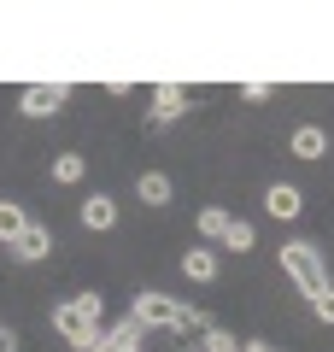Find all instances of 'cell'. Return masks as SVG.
<instances>
[{
  "mask_svg": "<svg viewBox=\"0 0 334 352\" xmlns=\"http://www.w3.org/2000/svg\"><path fill=\"white\" fill-rule=\"evenodd\" d=\"M100 311H106V294H76V300L53 305V329H59L76 352H94L100 340H106L100 335Z\"/></svg>",
  "mask_w": 334,
  "mask_h": 352,
  "instance_id": "obj_1",
  "label": "cell"
},
{
  "mask_svg": "<svg viewBox=\"0 0 334 352\" xmlns=\"http://www.w3.org/2000/svg\"><path fill=\"white\" fill-rule=\"evenodd\" d=\"M282 270H287V282H293L299 294H311V300L334 288V282H329V264H322V252L311 247V241H287V247H282Z\"/></svg>",
  "mask_w": 334,
  "mask_h": 352,
  "instance_id": "obj_2",
  "label": "cell"
},
{
  "mask_svg": "<svg viewBox=\"0 0 334 352\" xmlns=\"http://www.w3.org/2000/svg\"><path fill=\"white\" fill-rule=\"evenodd\" d=\"M135 317L141 329H182L188 323V305H176L170 294H159V288H147V294H135Z\"/></svg>",
  "mask_w": 334,
  "mask_h": 352,
  "instance_id": "obj_3",
  "label": "cell"
},
{
  "mask_svg": "<svg viewBox=\"0 0 334 352\" xmlns=\"http://www.w3.org/2000/svg\"><path fill=\"white\" fill-rule=\"evenodd\" d=\"M65 100H71V88H65V82H30L24 88V112L30 118H53Z\"/></svg>",
  "mask_w": 334,
  "mask_h": 352,
  "instance_id": "obj_4",
  "label": "cell"
},
{
  "mask_svg": "<svg viewBox=\"0 0 334 352\" xmlns=\"http://www.w3.org/2000/svg\"><path fill=\"white\" fill-rule=\"evenodd\" d=\"M264 212H270V217H282V223H287V217H299V212H305V194H299L293 182H276V188L264 194Z\"/></svg>",
  "mask_w": 334,
  "mask_h": 352,
  "instance_id": "obj_5",
  "label": "cell"
},
{
  "mask_svg": "<svg viewBox=\"0 0 334 352\" xmlns=\"http://www.w3.org/2000/svg\"><path fill=\"white\" fill-rule=\"evenodd\" d=\"M182 106H188V88H182V82H159V94H153V124L182 118Z\"/></svg>",
  "mask_w": 334,
  "mask_h": 352,
  "instance_id": "obj_6",
  "label": "cell"
},
{
  "mask_svg": "<svg viewBox=\"0 0 334 352\" xmlns=\"http://www.w3.org/2000/svg\"><path fill=\"white\" fill-rule=\"evenodd\" d=\"M182 276L188 282H211V276H217V252H211V247H188L182 252Z\"/></svg>",
  "mask_w": 334,
  "mask_h": 352,
  "instance_id": "obj_7",
  "label": "cell"
},
{
  "mask_svg": "<svg viewBox=\"0 0 334 352\" xmlns=\"http://www.w3.org/2000/svg\"><path fill=\"white\" fill-rule=\"evenodd\" d=\"M47 247H53V235H47V229H41V223H30L24 235L12 241V258H24V264H36L41 252H47Z\"/></svg>",
  "mask_w": 334,
  "mask_h": 352,
  "instance_id": "obj_8",
  "label": "cell"
},
{
  "mask_svg": "<svg viewBox=\"0 0 334 352\" xmlns=\"http://www.w3.org/2000/svg\"><path fill=\"white\" fill-rule=\"evenodd\" d=\"M24 229H30L24 206H18V200H0V241H6V247H12V241L24 235Z\"/></svg>",
  "mask_w": 334,
  "mask_h": 352,
  "instance_id": "obj_9",
  "label": "cell"
},
{
  "mask_svg": "<svg viewBox=\"0 0 334 352\" xmlns=\"http://www.w3.org/2000/svg\"><path fill=\"white\" fill-rule=\"evenodd\" d=\"M135 188H141V200H147V206H170V176H164V170H141Z\"/></svg>",
  "mask_w": 334,
  "mask_h": 352,
  "instance_id": "obj_10",
  "label": "cell"
},
{
  "mask_svg": "<svg viewBox=\"0 0 334 352\" xmlns=\"http://www.w3.org/2000/svg\"><path fill=\"white\" fill-rule=\"evenodd\" d=\"M322 147H329V135H322L317 124L293 129V159H322Z\"/></svg>",
  "mask_w": 334,
  "mask_h": 352,
  "instance_id": "obj_11",
  "label": "cell"
},
{
  "mask_svg": "<svg viewBox=\"0 0 334 352\" xmlns=\"http://www.w3.org/2000/svg\"><path fill=\"white\" fill-rule=\"evenodd\" d=\"M82 223L88 229H111L118 223V206H111L106 194H94V200H82Z\"/></svg>",
  "mask_w": 334,
  "mask_h": 352,
  "instance_id": "obj_12",
  "label": "cell"
},
{
  "mask_svg": "<svg viewBox=\"0 0 334 352\" xmlns=\"http://www.w3.org/2000/svg\"><path fill=\"white\" fill-rule=\"evenodd\" d=\"M229 223H235V217L223 212V206H205V212H199V235H205V241H223V235H229Z\"/></svg>",
  "mask_w": 334,
  "mask_h": 352,
  "instance_id": "obj_13",
  "label": "cell"
},
{
  "mask_svg": "<svg viewBox=\"0 0 334 352\" xmlns=\"http://www.w3.org/2000/svg\"><path fill=\"white\" fill-rule=\"evenodd\" d=\"M141 335H147V329H141V323H135V317H124V323L111 329V335H106V340H118V346H124V352H141Z\"/></svg>",
  "mask_w": 334,
  "mask_h": 352,
  "instance_id": "obj_14",
  "label": "cell"
},
{
  "mask_svg": "<svg viewBox=\"0 0 334 352\" xmlns=\"http://www.w3.org/2000/svg\"><path fill=\"white\" fill-rule=\"evenodd\" d=\"M82 153H59V159H53V176H59V182H82Z\"/></svg>",
  "mask_w": 334,
  "mask_h": 352,
  "instance_id": "obj_15",
  "label": "cell"
},
{
  "mask_svg": "<svg viewBox=\"0 0 334 352\" xmlns=\"http://www.w3.org/2000/svg\"><path fill=\"white\" fill-rule=\"evenodd\" d=\"M223 247H235V252H252V223H229V235H223Z\"/></svg>",
  "mask_w": 334,
  "mask_h": 352,
  "instance_id": "obj_16",
  "label": "cell"
},
{
  "mask_svg": "<svg viewBox=\"0 0 334 352\" xmlns=\"http://www.w3.org/2000/svg\"><path fill=\"white\" fill-rule=\"evenodd\" d=\"M205 346H211V352H247V340H235L229 329H211V335H205Z\"/></svg>",
  "mask_w": 334,
  "mask_h": 352,
  "instance_id": "obj_17",
  "label": "cell"
},
{
  "mask_svg": "<svg viewBox=\"0 0 334 352\" xmlns=\"http://www.w3.org/2000/svg\"><path fill=\"white\" fill-rule=\"evenodd\" d=\"M311 305H317V317H322V323H334V288H329V294H317Z\"/></svg>",
  "mask_w": 334,
  "mask_h": 352,
  "instance_id": "obj_18",
  "label": "cell"
},
{
  "mask_svg": "<svg viewBox=\"0 0 334 352\" xmlns=\"http://www.w3.org/2000/svg\"><path fill=\"white\" fill-rule=\"evenodd\" d=\"M0 352H18V335H12V329H0Z\"/></svg>",
  "mask_w": 334,
  "mask_h": 352,
  "instance_id": "obj_19",
  "label": "cell"
},
{
  "mask_svg": "<svg viewBox=\"0 0 334 352\" xmlns=\"http://www.w3.org/2000/svg\"><path fill=\"white\" fill-rule=\"evenodd\" d=\"M94 352H124V346H118V340H100V346Z\"/></svg>",
  "mask_w": 334,
  "mask_h": 352,
  "instance_id": "obj_20",
  "label": "cell"
},
{
  "mask_svg": "<svg viewBox=\"0 0 334 352\" xmlns=\"http://www.w3.org/2000/svg\"><path fill=\"white\" fill-rule=\"evenodd\" d=\"M247 352H270V346H264V340H247Z\"/></svg>",
  "mask_w": 334,
  "mask_h": 352,
  "instance_id": "obj_21",
  "label": "cell"
},
{
  "mask_svg": "<svg viewBox=\"0 0 334 352\" xmlns=\"http://www.w3.org/2000/svg\"><path fill=\"white\" fill-rule=\"evenodd\" d=\"M141 352H147V346H141Z\"/></svg>",
  "mask_w": 334,
  "mask_h": 352,
  "instance_id": "obj_22",
  "label": "cell"
}]
</instances>
